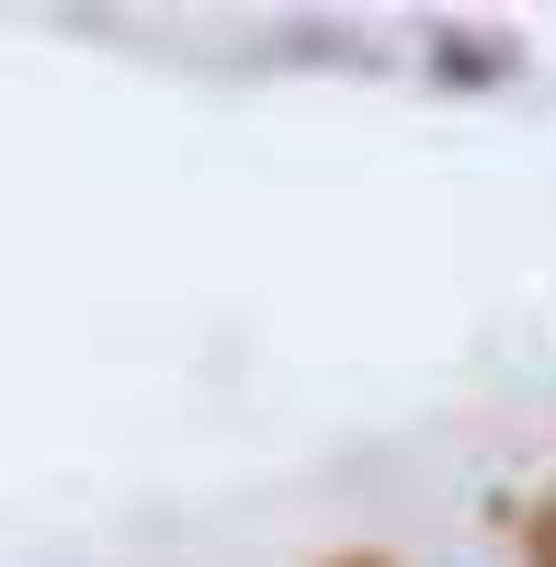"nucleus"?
<instances>
[{
  "mask_svg": "<svg viewBox=\"0 0 556 567\" xmlns=\"http://www.w3.org/2000/svg\"><path fill=\"white\" fill-rule=\"evenodd\" d=\"M432 80H443V91H488V80H512V34H488V23H443V34H432Z\"/></svg>",
  "mask_w": 556,
  "mask_h": 567,
  "instance_id": "obj_1",
  "label": "nucleus"
},
{
  "mask_svg": "<svg viewBox=\"0 0 556 567\" xmlns=\"http://www.w3.org/2000/svg\"><path fill=\"white\" fill-rule=\"evenodd\" d=\"M523 556L556 567V488H534V511H523Z\"/></svg>",
  "mask_w": 556,
  "mask_h": 567,
  "instance_id": "obj_2",
  "label": "nucleus"
},
{
  "mask_svg": "<svg viewBox=\"0 0 556 567\" xmlns=\"http://www.w3.org/2000/svg\"><path fill=\"white\" fill-rule=\"evenodd\" d=\"M318 567H398V556H375V545H352V556H318Z\"/></svg>",
  "mask_w": 556,
  "mask_h": 567,
  "instance_id": "obj_3",
  "label": "nucleus"
}]
</instances>
